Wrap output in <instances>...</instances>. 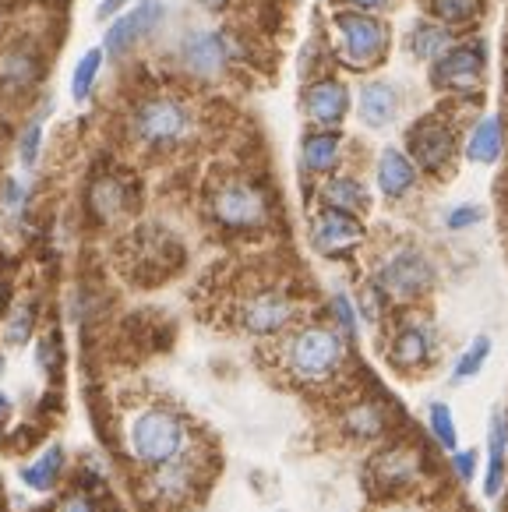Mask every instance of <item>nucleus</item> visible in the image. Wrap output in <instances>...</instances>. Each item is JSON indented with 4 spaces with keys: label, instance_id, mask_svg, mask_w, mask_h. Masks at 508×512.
<instances>
[{
    "label": "nucleus",
    "instance_id": "f257e3e1",
    "mask_svg": "<svg viewBox=\"0 0 508 512\" xmlns=\"http://www.w3.org/2000/svg\"><path fill=\"white\" fill-rule=\"evenodd\" d=\"M127 135L149 152H173L195 135V110L177 92H152L135 103L127 117Z\"/></svg>",
    "mask_w": 508,
    "mask_h": 512
},
{
    "label": "nucleus",
    "instance_id": "f03ea898",
    "mask_svg": "<svg viewBox=\"0 0 508 512\" xmlns=\"http://www.w3.org/2000/svg\"><path fill=\"white\" fill-rule=\"evenodd\" d=\"M346 361V339L339 329L329 325H304L297 329L283 347V364L290 378L304 385H322L339 375Z\"/></svg>",
    "mask_w": 508,
    "mask_h": 512
},
{
    "label": "nucleus",
    "instance_id": "7ed1b4c3",
    "mask_svg": "<svg viewBox=\"0 0 508 512\" xmlns=\"http://www.w3.org/2000/svg\"><path fill=\"white\" fill-rule=\"evenodd\" d=\"M332 29H336V61L350 71H371L389 50V29L371 11H336Z\"/></svg>",
    "mask_w": 508,
    "mask_h": 512
},
{
    "label": "nucleus",
    "instance_id": "20e7f679",
    "mask_svg": "<svg viewBox=\"0 0 508 512\" xmlns=\"http://www.w3.org/2000/svg\"><path fill=\"white\" fill-rule=\"evenodd\" d=\"M187 445V431L173 410L152 407L131 421L127 428V449L138 463L145 467H163V463L180 460V452Z\"/></svg>",
    "mask_w": 508,
    "mask_h": 512
},
{
    "label": "nucleus",
    "instance_id": "39448f33",
    "mask_svg": "<svg viewBox=\"0 0 508 512\" xmlns=\"http://www.w3.org/2000/svg\"><path fill=\"white\" fill-rule=\"evenodd\" d=\"M209 212L219 226L237 230V234L262 230L272 219L269 195L254 181H247V177H226V181H219L209 195Z\"/></svg>",
    "mask_w": 508,
    "mask_h": 512
},
{
    "label": "nucleus",
    "instance_id": "423d86ee",
    "mask_svg": "<svg viewBox=\"0 0 508 512\" xmlns=\"http://www.w3.org/2000/svg\"><path fill=\"white\" fill-rule=\"evenodd\" d=\"M431 287H434V265L417 248H399L396 255H389V262L381 265L378 276H374V290L385 301H399V304L417 301Z\"/></svg>",
    "mask_w": 508,
    "mask_h": 512
},
{
    "label": "nucleus",
    "instance_id": "0eeeda50",
    "mask_svg": "<svg viewBox=\"0 0 508 512\" xmlns=\"http://www.w3.org/2000/svg\"><path fill=\"white\" fill-rule=\"evenodd\" d=\"M456 152V128L441 113H427L406 131V156L417 163V170L441 174Z\"/></svg>",
    "mask_w": 508,
    "mask_h": 512
},
{
    "label": "nucleus",
    "instance_id": "6e6552de",
    "mask_svg": "<svg viewBox=\"0 0 508 512\" xmlns=\"http://www.w3.org/2000/svg\"><path fill=\"white\" fill-rule=\"evenodd\" d=\"M434 85L445 92H473L484 85L487 75V43L484 39H466L452 43L445 57H438L431 68Z\"/></svg>",
    "mask_w": 508,
    "mask_h": 512
},
{
    "label": "nucleus",
    "instance_id": "1a4fd4ad",
    "mask_svg": "<svg viewBox=\"0 0 508 512\" xmlns=\"http://www.w3.org/2000/svg\"><path fill=\"white\" fill-rule=\"evenodd\" d=\"M43 78V50L18 36L0 46V99H22Z\"/></svg>",
    "mask_w": 508,
    "mask_h": 512
},
{
    "label": "nucleus",
    "instance_id": "9d476101",
    "mask_svg": "<svg viewBox=\"0 0 508 512\" xmlns=\"http://www.w3.org/2000/svg\"><path fill=\"white\" fill-rule=\"evenodd\" d=\"M297 318V301L286 290H258V294L244 297L237 308L240 329L254 332V336H276V332L290 329Z\"/></svg>",
    "mask_w": 508,
    "mask_h": 512
},
{
    "label": "nucleus",
    "instance_id": "9b49d317",
    "mask_svg": "<svg viewBox=\"0 0 508 512\" xmlns=\"http://www.w3.org/2000/svg\"><path fill=\"white\" fill-rule=\"evenodd\" d=\"M233 43L226 32H216V29H195L187 32L184 43H180V64H184L187 75L195 78H219L233 61Z\"/></svg>",
    "mask_w": 508,
    "mask_h": 512
},
{
    "label": "nucleus",
    "instance_id": "f8f14e48",
    "mask_svg": "<svg viewBox=\"0 0 508 512\" xmlns=\"http://www.w3.org/2000/svg\"><path fill=\"white\" fill-rule=\"evenodd\" d=\"M163 15H166L163 0H138L135 8L124 11V15H117L110 22V29H106V36H103V50L110 53V57L131 53L145 36H152V32L159 29Z\"/></svg>",
    "mask_w": 508,
    "mask_h": 512
},
{
    "label": "nucleus",
    "instance_id": "ddd939ff",
    "mask_svg": "<svg viewBox=\"0 0 508 512\" xmlns=\"http://www.w3.org/2000/svg\"><path fill=\"white\" fill-rule=\"evenodd\" d=\"M364 244V223L353 212L322 209L311 219V248L325 258H343Z\"/></svg>",
    "mask_w": 508,
    "mask_h": 512
},
{
    "label": "nucleus",
    "instance_id": "4468645a",
    "mask_svg": "<svg viewBox=\"0 0 508 512\" xmlns=\"http://www.w3.org/2000/svg\"><path fill=\"white\" fill-rule=\"evenodd\" d=\"M304 113L318 128H339L350 113V89L339 78H314L304 89Z\"/></svg>",
    "mask_w": 508,
    "mask_h": 512
},
{
    "label": "nucleus",
    "instance_id": "2eb2a0df",
    "mask_svg": "<svg viewBox=\"0 0 508 512\" xmlns=\"http://www.w3.org/2000/svg\"><path fill=\"white\" fill-rule=\"evenodd\" d=\"M417 184V163L403 149H385L378 156V188L389 202L406 198Z\"/></svg>",
    "mask_w": 508,
    "mask_h": 512
},
{
    "label": "nucleus",
    "instance_id": "dca6fc26",
    "mask_svg": "<svg viewBox=\"0 0 508 512\" xmlns=\"http://www.w3.org/2000/svg\"><path fill=\"white\" fill-rule=\"evenodd\" d=\"M434 350V332L431 325L424 322H403L396 329V336H392V364H399V368H420V364H427V357H431Z\"/></svg>",
    "mask_w": 508,
    "mask_h": 512
},
{
    "label": "nucleus",
    "instance_id": "f3484780",
    "mask_svg": "<svg viewBox=\"0 0 508 512\" xmlns=\"http://www.w3.org/2000/svg\"><path fill=\"white\" fill-rule=\"evenodd\" d=\"M343 159V135L336 128H318L300 142V163L307 174H332Z\"/></svg>",
    "mask_w": 508,
    "mask_h": 512
},
{
    "label": "nucleus",
    "instance_id": "a211bd4d",
    "mask_svg": "<svg viewBox=\"0 0 508 512\" xmlns=\"http://www.w3.org/2000/svg\"><path fill=\"white\" fill-rule=\"evenodd\" d=\"M357 113L367 128H389L399 113V89L392 82H367L360 89Z\"/></svg>",
    "mask_w": 508,
    "mask_h": 512
},
{
    "label": "nucleus",
    "instance_id": "6ab92c4d",
    "mask_svg": "<svg viewBox=\"0 0 508 512\" xmlns=\"http://www.w3.org/2000/svg\"><path fill=\"white\" fill-rule=\"evenodd\" d=\"M374 474H378L381 488H406L420 474V452L406 449V445H392L389 452H381L374 460Z\"/></svg>",
    "mask_w": 508,
    "mask_h": 512
},
{
    "label": "nucleus",
    "instance_id": "aec40b11",
    "mask_svg": "<svg viewBox=\"0 0 508 512\" xmlns=\"http://www.w3.org/2000/svg\"><path fill=\"white\" fill-rule=\"evenodd\" d=\"M508 470V417H491V438H487V477H484V495L498 498L501 484H505Z\"/></svg>",
    "mask_w": 508,
    "mask_h": 512
},
{
    "label": "nucleus",
    "instance_id": "412c9836",
    "mask_svg": "<svg viewBox=\"0 0 508 512\" xmlns=\"http://www.w3.org/2000/svg\"><path fill=\"white\" fill-rule=\"evenodd\" d=\"M127 205H131V188L120 177H99L89 188V209L99 223H110V219L124 216Z\"/></svg>",
    "mask_w": 508,
    "mask_h": 512
},
{
    "label": "nucleus",
    "instance_id": "4be33fe9",
    "mask_svg": "<svg viewBox=\"0 0 508 512\" xmlns=\"http://www.w3.org/2000/svg\"><path fill=\"white\" fill-rule=\"evenodd\" d=\"M501 149H505V124H501V117H484L470 131V138H466V159L470 163L491 166L501 156Z\"/></svg>",
    "mask_w": 508,
    "mask_h": 512
},
{
    "label": "nucleus",
    "instance_id": "5701e85b",
    "mask_svg": "<svg viewBox=\"0 0 508 512\" xmlns=\"http://www.w3.org/2000/svg\"><path fill=\"white\" fill-rule=\"evenodd\" d=\"M322 198H325V209H339V212H360L367 209V188L357 181V177H329L322 188Z\"/></svg>",
    "mask_w": 508,
    "mask_h": 512
},
{
    "label": "nucleus",
    "instance_id": "b1692460",
    "mask_svg": "<svg viewBox=\"0 0 508 512\" xmlns=\"http://www.w3.org/2000/svg\"><path fill=\"white\" fill-rule=\"evenodd\" d=\"M452 46V29H445L441 22H417L410 29V53L420 61H438L445 57Z\"/></svg>",
    "mask_w": 508,
    "mask_h": 512
},
{
    "label": "nucleus",
    "instance_id": "393cba45",
    "mask_svg": "<svg viewBox=\"0 0 508 512\" xmlns=\"http://www.w3.org/2000/svg\"><path fill=\"white\" fill-rule=\"evenodd\" d=\"M427 11L445 29H463V25H473L480 18L484 0H427Z\"/></svg>",
    "mask_w": 508,
    "mask_h": 512
},
{
    "label": "nucleus",
    "instance_id": "a878e982",
    "mask_svg": "<svg viewBox=\"0 0 508 512\" xmlns=\"http://www.w3.org/2000/svg\"><path fill=\"white\" fill-rule=\"evenodd\" d=\"M156 495L166 498V502H180V498L191 491V470H187L184 460H173V463H163L156 467Z\"/></svg>",
    "mask_w": 508,
    "mask_h": 512
},
{
    "label": "nucleus",
    "instance_id": "bb28decb",
    "mask_svg": "<svg viewBox=\"0 0 508 512\" xmlns=\"http://www.w3.org/2000/svg\"><path fill=\"white\" fill-rule=\"evenodd\" d=\"M60 470H64V452H60V445H50L32 467L22 470V481L29 484L32 491H50Z\"/></svg>",
    "mask_w": 508,
    "mask_h": 512
},
{
    "label": "nucleus",
    "instance_id": "cd10ccee",
    "mask_svg": "<svg viewBox=\"0 0 508 512\" xmlns=\"http://www.w3.org/2000/svg\"><path fill=\"white\" fill-rule=\"evenodd\" d=\"M103 71V50H89L82 61L75 64V75H71V99L75 103H85L96 89V78Z\"/></svg>",
    "mask_w": 508,
    "mask_h": 512
},
{
    "label": "nucleus",
    "instance_id": "c85d7f7f",
    "mask_svg": "<svg viewBox=\"0 0 508 512\" xmlns=\"http://www.w3.org/2000/svg\"><path fill=\"white\" fill-rule=\"evenodd\" d=\"M343 424H346V431H350V435L374 438V435H381V431H385V414H381L374 403H357V407L346 410Z\"/></svg>",
    "mask_w": 508,
    "mask_h": 512
},
{
    "label": "nucleus",
    "instance_id": "c756f323",
    "mask_svg": "<svg viewBox=\"0 0 508 512\" xmlns=\"http://www.w3.org/2000/svg\"><path fill=\"white\" fill-rule=\"evenodd\" d=\"M487 357H491V339L487 336H477L470 347L463 350V357L456 361V371H452V382H470L484 371Z\"/></svg>",
    "mask_w": 508,
    "mask_h": 512
},
{
    "label": "nucleus",
    "instance_id": "7c9ffc66",
    "mask_svg": "<svg viewBox=\"0 0 508 512\" xmlns=\"http://www.w3.org/2000/svg\"><path fill=\"white\" fill-rule=\"evenodd\" d=\"M427 421H431V435L438 438V442L445 445L449 452H456L459 431H456V417H452V410L445 407V403H431V410H427Z\"/></svg>",
    "mask_w": 508,
    "mask_h": 512
},
{
    "label": "nucleus",
    "instance_id": "2f4dec72",
    "mask_svg": "<svg viewBox=\"0 0 508 512\" xmlns=\"http://www.w3.org/2000/svg\"><path fill=\"white\" fill-rule=\"evenodd\" d=\"M29 336H32V308L29 304H22V308L8 318V325H4V339L18 347V343H25Z\"/></svg>",
    "mask_w": 508,
    "mask_h": 512
},
{
    "label": "nucleus",
    "instance_id": "473e14b6",
    "mask_svg": "<svg viewBox=\"0 0 508 512\" xmlns=\"http://www.w3.org/2000/svg\"><path fill=\"white\" fill-rule=\"evenodd\" d=\"M39 145H43V124L32 121L29 128L22 131V145H18V159H22V166H36L39 159Z\"/></svg>",
    "mask_w": 508,
    "mask_h": 512
},
{
    "label": "nucleus",
    "instance_id": "72a5a7b5",
    "mask_svg": "<svg viewBox=\"0 0 508 512\" xmlns=\"http://www.w3.org/2000/svg\"><path fill=\"white\" fill-rule=\"evenodd\" d=\"M332 315H336V329L343 332V336H357V311H353L350 297L346 294L332 297Z\"/></svg>",
    "mask_w": 508,
    "mask_h": 512
},
{
    "label": "nucleus",
    "instance_id": "f704fd0d",
    "mask_svg": "<svg viewBox=\"0 0 508 512\" xmlns=\"http://www.w3.org/2000/svg\"><path fill=\"white\" fill-rule=\"evenodd\" d=\"M480 216H484V212H480L477 205H456V209L445 216V226H449V230H466V226L480 223Z\"/></svg>",
    "mask_w": 508,
    "mask_h": 512
},
{
    "label": "nucleus",
    "instance_id": "c9c22d12",
    "mask_svg": "<svg viewBox=\"0 0 508 512\" xmlns=\"http://www.w3.org/2000/svg\"><path fill=\"white\" fill-rule=\"evenodd\" d=\"M452 467H456L459 481H473V474H477V452H452Z\"/></svg>",
    "mask_w": 508,
    "mask_h": 512
},
{
    "label": "nucleus",
    "instance_id": "e433bc0d",
    "mask_svg": "<svg viewBox=\"0 0 508 512\" xmlns=\"http://www.w3.org/2000/svg\"><path fill=\"white\" fill-rule=\"evenodd\" d=\"M60 512H96V509H92V502L85 495H71V498H64Z\"/></svg>",
    "mask_w": 508,
    "mask_h": 512
},
{
    "label": "nucleus",
    "instance_id": "4c0bfd02",
    "mask_svg": "<svg viewBox=\"0 0 508 512\" xmlns=\"http://www.w3.org/2000/svg\"><path fill=\"white\" fill-rule=\"evenodd\" d=\"M4 205H8V209L22 205V184L18 181H4Z\"/></svg>",
    "mask_w": 508,
    "mask_h": 512
},
{
    "label": "nucleus",
    "instance_id": "58836bf2",
    "mask_svg": "<svg viewBox=\"0 0 508 512\" xmlns=\"http://www.w3.org/2000/svg\"><path fill=\"white\" fill-rule=\"evenodd\" d=\"M343 4L353 11H378V8H385L389 0H343Z\"/></svg>",
    "mask_w": 508,
    "mask_h": 512
},
{
    "label": "nucleus",
    "instance_id": "ea45409f",
    "mask_svg": "<svg viewBox=\"0 0 508 512\" xmlns=\"http://www.w3.org/2000/svg\"><path fill=\"white\" fill-rule=\"evenodd\" d=\"M124 4L127 0H103V4H99V18H113Z\"/></svg>",
    "mask_w": 508,
    "mask_h": 512
},
{
    "label": "nucleus",
    "instance_id": "a19ab883",
    "mask_svg": "<svg viewBox=\"0 0 508 512\" xmlns=\"http://www.w3.org/2000/svg\"><path fill=\"white\" fill-rule=\"evenodd\" d=\"M198 4H202L205 11H226L230 8V0H198Z\"/></svg>",
    "mask_w": 508,
    "mask_h": 512
},
{
    "label": "nucleus",
    "instance_id": "79ce46f5",
    "mask_svg": "<svg viewBox=\"0 0 508 512\" xmlns=\"http://www.w3.org/2000/svg\"><path fill=\"white\" fill-rule=\"evenodd\" d=\"M8 410H11V400H8V396H4V392H0V421L8 417Z\"/></svg>",
    "mask_w": 508,
    "mask_h": 512
},
{
    "label": "nucleus",
    "instance_id": "37998d69",
    "mask_svg": "<svg viewBox=\"0 0 508 512\" xmlns=\"http://www.w3.org/2000/svg\"><path fill=\"white\" fill-rule=\"evenodd\" d=\"M0 371H4V357H0Z\"/></svg>",
    "mask_w": 508,
    "mask_h": 512
}]
</instances>
